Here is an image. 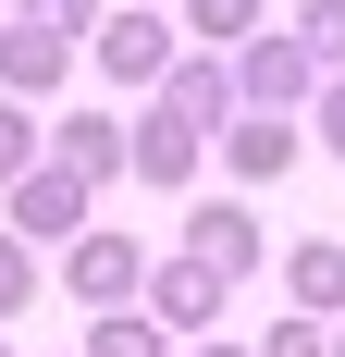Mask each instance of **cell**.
Instances as JSON below:
<instances>
[{
  "label": "cell",
  "instance_id": "12",
  "mask_svg": "<svg viewBox=\"0 0 345 357\" xmlns=\"http://www.w3.org/2000/svg\"><path fill=\"white\" fill-rule=\"evenodd\" d=\"M87 357H172V333L148 321V308H99V321H87Z\"/></svg>",
  "mask_w": 345,
  "mask_h": 357
},
{
  "label": "cell",
  "instance_id": "24",
  "mask_svg": "<svg viewBox=\"0 0 345 357\" xmlns=\"http://www.w3.org/2000/svg\"><path fill=\"white\" fill-rule=\"evenodd\" d=\"M74 357H87V345H74Z\"/></svg>",
  "mask_w": 345,
  "mask_h": 357
},
{
  "label": "cell",
  "instance_id": "5",
  "mask_svg": "<svg viewBox=\"0 0 345 357\" xmlns=\"http://www.w3.org/2000/svg\"><path fill=\"white\" fill-rule=\"evenodd\" d=\"M87 197H99V185H74L62 160H37V173L13 185V234H25V247H74V234H87Z\"/></svg>",
  "mask_w": 345,
  "mask_h": 357
},
{
  "label": "cell",
  "instance_id": "1",
  "mask_svg": "<svg viewBox=\"0 0 345 357\" xmlns=\"http://www.w3.org/2000/svg\"><path fill=\"white\" fill-rule=\"evenodd\" d=\"M222 123H235V74L210 62V50H185V62L148 86V111H136V185H185Z\"/></svg>",
  "mask_w": 345,
  "mask_h": 357
},
{
  "label": "cell",
  "instance_id": "18",
  "mask_svg": "<svg viewBox=\"0 0 345 357\" xmlns=\"http://www.w3.org/2000/svg\"><path fill=\"white\" fill-rule=\"evenodd\" d=\"M185 25L198 37H259V0H185Z\"/></svg>",
  "mask_w": 345,
  "mask_h": 357
},
{
  "label": "cell",
  "instance_id": "22",
  "mask_svg": "<svg viewBox=\"0 0 345 357\" xmlns=\"http://www.w3.org/2000/svg\"><path fill=\"white\" fill-rule=\"evenodd\" d=\"M0 25H13V0H0Z\"/></svg>",
  "mask_w": 345,
  "mask_h": 357
},
{
  "label": "cell",
  "instance_id": "9",
  "mask_svg": "<svg viewBox=\"0 0 345 357\" xmlns=\"http://www.w3.org/2000/svg\"><path fill=\"white\" fill-rule=\"evenodd\" d=\"M148 321H161V333H210V321H222V271L185 259V247L148 259Z\"/></svg>",
  "mask_w": 345,
  "mask_h": 357
},
{
  "label": "cell",
  "instance_id": "6",
  "mask_svg": "<svg viewBox=\"0 0 345 357\" xmlns=\"http://www.w3.org/2000/svg\"><path fill=\"white\" fill-rule=\"evenodd\" d=\"M50 160H62L74 185H124V173H136V123H111V111H62V123H50Z\"/></svg>",
  "mask_w": 345,
  "mask_h": 357
},
{
  "label": "cell",
  "instance_id": "2",
  "mask_svg": "<svg viewBox=\"0 0 345 357\" xmlns=\"http://www.w3.org/2000/svg\"><path fill=\"white\" fill-rule=\"evenodd\" d=\"M87 62H99L111 86H161V74L185 62V50H172V13H161V0H124V13H99Z\"/></svg>",
  "mask_w": 345,
  "mask_h": 357
},
{
  "label": "cell",
  "instance_id": "13",
  "mask_svg": "<svg viewBox=\"0 0 345 357\" xmlns=\"http://www.w3.org/2000/svg\"><path fill=\"white\" fill-rule=\"evenodd\" d=\"M296 50L321 74H345V0H296Z\"/></svg>",
  "mask_w": 345,
  "mask_h": 357
},
{
  "label": "cell",
  "instance_id": "17",
  "mask_svg": "<svg viewBox=\"0 0 345 357\" xmlns=\"http://www.w3.org/2000/svg\"><path fill=\"white\" fill-rule=\"evenodd\" d=\"M259 357H333V321H309V308H296V321L259 333Z\"/></svg>",
  "mask_w": 345,
  "mask_h": 357
},
{
  "label": "cell",
  "instance_id": "14",
  "mask_svg": "<svg viewBox=\"0 0 345 357\" xmlns=\"http://www.w3.org/2000/svg\"><path fill=\"white\" fill-rule=\"evenodd\" d=\"M25 308H37V247H25V234H0V333L25 321Z\"/></svg>",
  "mask_w": 345,
  "mask_h": 357
},
{
  "label": "cell",
  "instance_id": "23",
  "mask_svg": "<svg viewBox=\"0 0 345 357\" xmlns=\"http://www.w3.org/2000/svg\"><path fill=\"white\" fill-rule=\"evenodd\" d=\"M0 357H13V333H0Z\"/></svg>",
  "mask_w": 345,
  "mask_h": 357
},
{
  "label": "cell",
  "instance_id": "7",
  "mask_svg": "<svg viewBox=\"0 0 345 357\" xmlns=\"http://www.w3.org/2000/svg\"><path fill=\"white\" fill-rule=\"evenodd\" d=\"M296 160H309V136H296L284 111H235V123H222V173L235 185H284Z\"/></svg>",
  "mask_w": 345,
  "mask_h": 357
},
{
  "label": "cell",
  "instance_id": "21",
  "mask_svg": "<svg viewBox=\"0 0 345 357\" xmlns=\"http://www.w3.org/2000/svg\"><path fill=\"white\" fill-rule=\"evenodd\" d=\"M333 357H345V321H333Z\"/></svg>",
  "mask_w": 345,
  "mask_h": 357
},
{
  "label": "cell",
  "instance_id": "15",
  "mask_svg": "<svg viewBox=\"0 0 345 357\" xmlns=\"http://www.w3.org/2000/svg\"><path fill=\"white\" fill-rule=\"evenodd\" d=\"M37 148H50V136H37V111H25V99H0V185H25V173H37Z\"/></svg>",
  "mask_w": 345,
  "mask_h": 357
},
{
  "label": "cell",
  "instance_id": "10",
  "mask_svg": "<svg viewBox=\"0 0 345 357\" xmlns=\"http://www.w3.org/2000/svg\"><path fill=\"white\" fill-rule=\"evenodd\" d=\"M74 74V37H50V25H0V99H50Z\"/></svg>",
  "mask_w": 345,
  "mask_h": 357
},
{
  "label": "cell",
  "instance_id": "16",
  "mask_svg": "<svg viewBox=\"0 0 345 357\" xmlns=\"http://www.w3.org/2000/svg\"><path fill=\"white\" fill-rule=\"evenodd\" d=\"M13 25H50V37H99V0H13Z\"/></svg>",
  "mask_w": 345,
  "mask_h": 357
},
{
  "label": "cell",
  "instance_id": "20",
  "mask_svg": "<svg viewBox=\"0 0 345 357\" xmlns=\"http://www.w3.org/2000/svg\"><path fill=\"white\" fill-rule=\"evenodd\" d=\"M198 357H259V345H198Z\"/></svg>",
  "mask_w": 345,
  "mask_h": 357
},
{
  "label": "cell",
  "instance_id": "19",
  "mask_svg": "<svg viewBox=\"0 0 345 357\" xmlns=\"http://www.w3.org/2000/svg\"><path fill=\"white\" fill-rule=\"evenodd\" d=\"M309 123H321V148L345 160V74H321V99H309Z\"/></svg>",
  "mask_w": 345,
  "mask_h": 357
},
{
  "label": "cell",
  "instance_id": "8",
  "mask_svg": "<svg viewBox=\"0 0 345 357\" xmlns=\"http://www.w3.org/2000/svg\"><path fill=\"white\" fill-rule=\"evenodd\" d=\"M172 247H185V259H210L222 284H247V271H259V222H247V197H198Z\"/></svg>",
  "mask_w": 345,
  "mask_h": 357
},
{
  "label": "cell",
  "instance_id": "11",
  "mask_svg": "<svg viewBox=\"0 0 345 357\" xmlns=\"http://www.w3.org/2000/svg\"><path fill=\"white\" fill-rule=\"evenodd\" d=\"M284 296H296L309 321H345V247H333V234H309V247L284 259Z\"/></svg>",
  "mask_w": 345,
  "mask_h": 357
},
{
  "label": "cell",
  "instance_id": "3",
  "mask_svg": "<svg viewBox=\"0 0 345 357\" xmlns=\"http://www.w3.org/2000/svg\"><path fill=\"white\" fill-rule=\"evenodd\" d=\"M62 284H74V308H87V321H99V308H136V296H148V247L87 222V234L62 247Z\"/></svg>",
  "mask_w": 345,
  "mask_h": 357
},
{
  "label": "cell",
  "instance_id": "4",
  "mask_svg": "<svg viewBox=\"0 0 345 357\" xmlns=\"http://www.w3.org/2000/svg\"><path fill=\"white\" fill-rule=\"evenodd\" d=\"M309 99H321V62H309V50H296V37H247V62H235V111H284V123H296Z\"/></svg>",
  "mask_w": 345,
  "mask_h": 357
}]
</instances>
